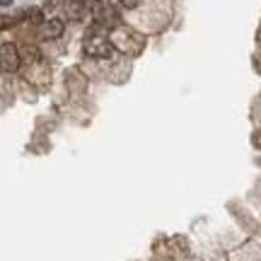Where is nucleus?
Masks as SVG:
<instances>
[{"label": "nucleus", "instance_id": "f03ea898", "mask_svg": "<svg viewBox=\"0 0 261 261\" xmlns=\"http://www.w3.org/2000/svg\"><path fill=\"white\" fill-rule=\"evenodd\" d=\"M19 68V51L15 44H10L5 41L3 46H0V70H5V73H15Z\"/></svg>", "mask_w": 261, "mask_h": 261}, {"label": "nucleus", "instance_id": "1a4fd4ad", "mask_svg": "<svg viewBox=\"0 0 261 261\" xmlns=\"http://www.w3.org/2000/svg\"><path fill=\"white\" fill-rule=\"evenodd\" d=\"M58 5V0H46V3H44V10H51V8H56Z\"/></svg>", "mask_w": 261, "mask_h": 261}, {"label": "nucleus", "instance_id": "39448f33", "mask_svg": "<svg viewBox=\"0 0 261 261\" xmlns=\"http://www.w3.org/2000/svg\"><path fill=\"white\" fill-rule=\"evenodd\" d=\"M24 19V12H19V15H0V29H10L15 27L17 22Z\"/></svg>", "mask_w": 261, "mask_h": 261}, {"label": "nucleus", "instance_id": "20e7f679", "mask_svg": "<svg viewBox=\"0 0 261 261\" xmlns=\"http://www.w3.org/2000/svg\"><path fill=\"white\" fill-rule=\"evenodd\" d=\"M87 15V8H85L80 0H70L68 3V17L70 19H83Z\"/></svg>", "mask_w": 261, "mask_h": 261}, {"label": "nucleus", "instance_id": "0eeeda50", "mask_svg": "<svg viewBox=\"0 0 261 261\" xmlns=\"http://www.w3.org/2000/svg\"><path fill=\"white\" fill-rule=\"evenodd\" d=\"M119 3H121L126 10H133V8H138L140 5V0H119Z\"/></svg>", "mask_w": 261, "mask_h": 261}, {"label": "nucleus", "instance_id": "9d476101", "mask_svg": "<svg viewBox=\"0 0 261 261\" xmlns=\"http://www.w3.org/2000/svg\"><path fill=\"white\" fill-rule=\"evenodd\" d=\"M10 3H12V0H0V5H10Z\"/></svg>", "mask_w": 261, "mask_h": 261}, {"label": "nucleus", "instance_id": "7ed1b4c3", "mask_svg": "<svg viewBox=\"0 0 261 261\" xmlns=\"http://www.w3.org/2000/svg\"><path fill=\"white\" fill-rule=\"evenodd\" d=\"M63 34V22L61 19H46V22H41V37L44 39H58Z\"/></svg>", "mask_w": 261, "mask_h": 261}, {"label": "nucleus", "instance_id": "423d86ee", "mask_svg": "<svg viewBox=\"0 0 261 261\" xmlns=\"http://www.w3.org/2000/svg\"><path fill=\"white\" fill-rule=\"evenodd\" d=\"M24 19H32V22H41V10H24Z\"/></svg>", "mask_w": 261, "mask_h": 261}, {"label": "nucleus", "instance_id": "6e6552de", "mask_svg": "<svg viewBox=\"0 0 261 261\" xmlns=\"http://www.w3.org/2000/svg\"><path fill=\"white\" fill-rule=\"evenodd\" d=\"M80 3H83L85 8L90 10V8H94V5H97V3H99V0H80Z\"/></svg>", "mask_w": 261, "mask_h": 261}, {"label": "nucleus", "instance_id": "f257e3e1", "mask_svg": "<svg viewBox=\"0 0 261 261\" xmlns=\"http://www.w3.org/2000/svg\"><path fill=\"white\" fill-rule=\"evenodd\" d=\"M85 54L92 58H112L114 56V44L102 34H90L85 39Z\"/></svg>", "mask_w": 261, "mask_h": 261}]
</instances>
